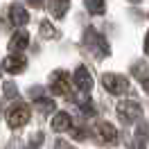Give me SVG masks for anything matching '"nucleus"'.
<instances>
[{"label":"nucleus","mask_w":149,"mask_h":149,"mask_svg":"<svg viewBox=\"0 0 149 149\" xmlns=\"http://www.w3.org/2000/svg\"><path fill=\"white\" fill-rule=\"evenodd\" d=\"M84 43L91 50H93V54L95 56H104V54H109V43H106V38L97 32V29H86V34H84Z\"/></svg>","instance_id":"1"},{"label":"nucleus","mask_w":149,"mask_h":149,"mask_svg":"<svg viewBox=\"0 0 149 149\" xmlns=\"http://www.w3.org/2000/svg\"><path fill=\"white\" fill-rule=\"evenodd\" d=\"M27 120H29V106L25 102H14L9 106V111H7V122H9V127L18 129V127H23Z\"/></svg>","instance_id":"2"},{"label":"nucleus","mask_w":149,"mask_h":149,"mask_svg":"<svg viewBox=\"0 0 149 149\" xmlns=\"http://www.w3.org/2000/svg\"><path fill=\"white\" fill-rule=\"evenodd\" d=\"M102 84L104 88L113 95H120V93H127V88H129V79L124 77V74H115V72H109L102 77Z\"/></svg>","instance_id":"3"},{"label":"nucleus","mask_w":149,"mask_h":149,"mask_svg":"<svg viewBox=\"0 0 149 149\" xmlns=\"http://www.w3.org/2000/svg\"><path fill=\"white\" fill-rule=\"evenodd\" d=\"M140 113H142V109H140L138 102H133V100L118 104V118H120L122 122H133V120H138Z\"/></svg>","instance_id":"4"},{"label":"nucleus","mask_w":149,"mask_h":149,"mask_svg":"<svg viewBox=\"0 0 149 149\" xmlns=\"http://www.w3.org/2000/svg\"><path fill=\"white\" fill-rule=\"evenodd\" d=\"M68 88H70V77H68V72H63V70L52 72V77H50V91L54 95H65Z\"/></svg>","instance_id":"5"},{"label":"nucleus","mask_w":149,"mask_h":149,"mask_svg":"<svg viewBox=\"0 0 149 149\" xmlns=\"http://www.w3.org/2000/svg\"><path fill=\"white\" fill-rule=\"evenodd\" d=\"M95 136H97V140H100L102 145H115L118 131H115V127L109 124V122H100V124H95Z\"/></svg>","instance_id":"6"},{"label":"nucleus","mask_w":149,"mask_h":149,"mask_svg":"<svg viewBox=\"0 0 149 149\" xmlns=\"http://www.w3.org/2000/svg\"><path fill=\"white\" fill-rule=\"evenodd\" d=\"M74 84H77V88H79L81 93H88V91L93 88V77L88 72V68L79 65V68L74 70Z\"/></svg>","instance_id":"7"},{"label":"nucleus","mask_w":149,"mask_h":149,"mask_svg":"<svg viewBox=\"0 0 149 149\" xmlns=\"http://www.w3.org/2000/svg\"><path fill=\"white\" fill-rule=\"evenodd\" d=\"M25 65H27V59H25V54H9L7 59H5L2 68H5L7 72L16 74V72H23V70H25Z\"/></svg>","instance_id":"8"},{"label":"nucleus","mask_w":149,"mask_h":149,"mask_svg":"<svg viewBox=\"0 0 149 149\" xmlns=\"http://www.w3.org/2000/svg\"><path fill=\"white\" fill-rule=\"evenodd\" d=\"M29 43V34L27 32H16L9 41V52L11 54H23V50L27 47Z\"/></svg>","instance_id":"9"},{"label":"nucleus","mask_w":149,"mask_h":149,"mask_svg":"<svg viewBox=\"0 0 149 149\" xmlns=\"http://www.w3.org/2000/svg\"><path fill=\"white\" fill-rule=\"evenodd\" d=\"M9 20L16 25V27L25 25V23L29 20V16H27V11H25V7H23V5H11V7H9Z\"/></svg>","instance_id":"10"},{"label":"nucleus","mask_w":149,"mask_h":149,"mask_svg":"<svg viewBox=\"0 0 149 149\" xmlns=\"http://www.w3.org/2000/svg\"><path fill=\"white\" fill-rule=\"evenodd\" d=\"M70 127V115L68 113H56L52 118V129L54 131H65Z\"/></svg>","instance_id":"11"},{"label":"nucleus","mask_w":149,"mask_h":149,"mask_svg":"<svg viewBox=\"0 0 149 149\" xmlns=\"http://www.w3.org/2000/svg\"><path fill=\"white\" fill-rule=\"evenodd\" d=\"M47 7H50V11L54 14V18H63V14L68 11L70 5H68V2H52V5H47Z\"/></svg>","instance_id":"12"},{"label":"nucleus","mask_w":149,"mask_h":149,"mask_svg":"<svg viewBox=\"0 0 149 149\" xmlns=\"http://www.w3.org/2000/svg\"><path fill=\"white\" fill-rule=\"evenodd\" d=\"M86 9L100 16V14H104V11H106V5H104V2H86Z\"/></svg>","instance_id":"13"},{"label":"nucleus","mask_w":149,"mask_h":149,"mask_svg":"<svg viewBox=\"0 0 149 149\" xmlns=\"http://www.w3.org/2000/svg\"><path fill=\"white\" fill-rule=\"evenodd\" d=\"M41 34L45 38H50V36H56V29L50 25V20H43V23H41Z\"/></svg>","instance_id":"14"},{"label":"nucleus","mask_w":149,"mask_h":149,"mask_svg":"<svg viewBox=\"0 0 149 149\" xmlns=\"http://www.w3.org/2000/svg\"><path fill=\"white\" fill-rule=\"evenodd\" d=\"M52 106H54V104L50 102V100H36V109H38V111H43V113L50 111Z\"/></svg>","instance_id":"15"},{"label":"nucleus","mask_w":149,"mask_h":149,"mask_svg":"<svg viewBox=\"0 0 149 149\" xmlns=\"http://www.w3.org/2000/svg\"><path fill=\"white\" fill-rule=\"evenodd\" d=\"M5 95H7V97H14V95H18L16 86H14V84H5Z\"/></svg>","instance_id":"16"},{"label":"nucleus","mask_w":149,"mask_h":149,"mask_svg":"<svg viewBox=\"0 0 149 149\" xmlns=\"http://www.w3.org/2000/svg\"><path fill=\"white\" fill-rule=\"evenodd\" d=\"M133 149H145V140H142V138H136V142H133Z\"/></svg>","instance_id":"17"},{"label":"nucleus","mask_w":149,"mask_h":149,"mask_svg":"<svg viewBox=\"0 0 149 149\" xmlns=\"http://www.w3.org/2000/svg\"><path fill=\"white\" fill-rule=\"evenodd\" d=\"M142 88H145V91H147V93H149V77H147V79H145V81H142Z\"/></svg>","instance_id":"18"},{"label":"nucleus","mask_w":149,"mask_h":149,"mask_svg":"<svg viewBox=\"0 0 149 149\" xmlns=\"http://www.w3.org/2000/svg\"><path fill=\"white\" fill-rule=\"evenodd\" d=\"M145 52L149 54V32H147V41H145Z\"/></svg>","instance_id":"19"}]
</instances>
